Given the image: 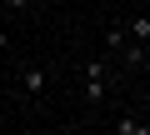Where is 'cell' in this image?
Instances as JSON below:
<instances>
[{
  "instance_id": "6da1fadb",
  "label": "cell",
  "mask_w": 150,
  "mask_h": 135,
  "mask_svg": "<svg viewBox=\"0 0 150 135\" xmlns=\"http://www.w3.org/2000/svg\"><path fill=\"white\" fill-rule=\"evenodd\" d=\"M80 70H85V105H100V100H105V90H110V70H105L95 55L80 65Z\"/></svg>"
},
{
  "instance_id": "7a4b0ae2",
  "label": "cell",
  "mask_w": 150,
  "mask_h": 135,
  "mask_svg": "<svg viewBox=\"0 0 150 135\" xmlns=\"http://www.w3.org/2000/svg\"><path fill=\"white\" fill-rule=\"evenodd\" d=\"M50 80H55L50 65H25V70H20V90H25V95H45Z\"/></svg>"
},
{
  "instance_id": "3957f363",
  "label": "cell",
  "mask_w": 150,
  "mask_h": 135,
  "mask_svg": "<svg viewBox=\"0 0 150 135\" xmlns=\"http://www.w3.org/2000/svg\"><path fill=\"white\" fill-rule=\"evenodd\" d=\"M120 60L130 65V70H150V50H145V40H130V45L120 50Z\"/></svg>"
},
{
  "instance_id": "277c9868",
  "label": "cell",
  "mask_w": 150,
  "mask_h": 135,
  "mask_svg": "<svg viewBox=\"0 0 150 135\" xmlns=\"http://www.w3.org/2000/svg\"><path fill=\"white\" fill-rule=\"evenodd\" d=\"M125 45H130V25H110V30H105V50H115V55H120Z\"/></svg>"
},
{
  "instance_id": "5b68a950",
  "label": "cell",
  "mask_w": 150,
  "mask_h": 135,
  "mask_svg": "<svg viewBox=\"0 0 150 135\" xmlns=\"http://www.w3.org/2000/svg\"><path fill=\"white\" fill-rule=\"evenodd\" d=\"M115 135H150V120H135V115H120V120H115Z\"/></svg>"
},
{
  "instance_id": "8992f818",
  "label": "cell",
  "mask_w": 150,
  "mask_h": 135,
  "mask_svg": "<svg viewBox=\"0 0 150 135\" xmlns=\"http://www.w3.org/2000/svg\"><path fill=\"white\" fill-rule=\"evenodd\" d=\"M125 25H130V40H150V15H135Z\"/></svg>"
},
{
  "instance_id": "52a82bcc",
  "label": "cell",
  "mask_w": 150,
  "mask_h": 135,
  "mask_svg": "<svg viewBox=\"0 0 150 135\" xmlns=\"http://www.w3.org/2000/svg\"><path fill=\"white\" fill-rule=\"evenodd\" d=\"M0 50H10V35H5V30H0Z\"/></svg>"
}]
</instances>
